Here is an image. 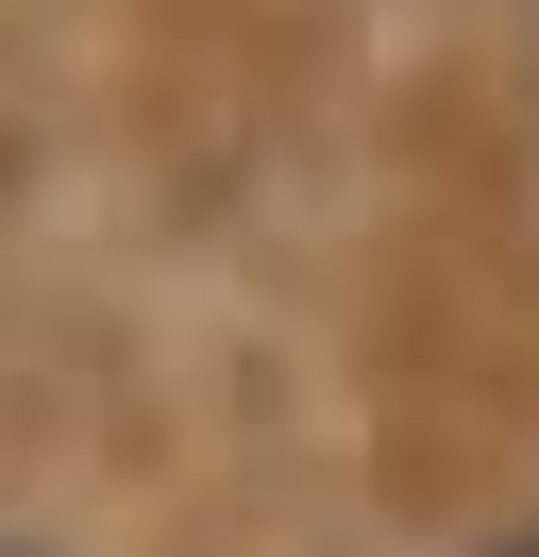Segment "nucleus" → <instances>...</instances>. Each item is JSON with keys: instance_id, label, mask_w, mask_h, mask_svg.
Segmentation results:
<instances>
[{"instance_id": "1", "label": "nucleus", "mask_w": 539, "mask_h": 557, "mask_svg": "<svg viewBox=\"0 0 539 557\" xmlns=\"http://www.w3.org/2000/svg\"><path fill=\"white\" fill-rule=\"evenodd\" d=\"M0 557H34V541H0Z\"/></svg>"}, {"instance_id": "2", "label": "nucleus", "mask_w": 539, "mask_h": 557, "mask_svg": "<svg viewBox=\"0 0 539 557\" xmlns=\"http://www.w3.org/2000/svg\"><path fill=\"white\" fill-rule=\"evenodd\" d=\"M523 557H539V541H523Z\"/></svg>"}]
</instances>
